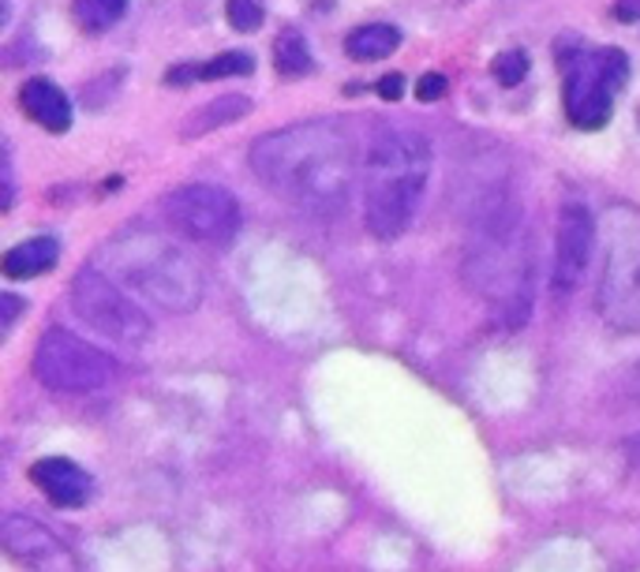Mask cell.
Listing matches in <instances>:
<instances>
[{"label": "cell", "instance_id": "obj_7", "mask_svg": "<svg viewBox=\"0 0 640 572\" xmlns=\"http://www.w3.org/2000/svg\"><path fill=\"white\" fill-rule=\"evenodd\" d=\"M72 311L98 337L120 348H143L154 337L151 314L135 303L128 288H120L109 274H102L94 262L79 270L72 281Z\"/></svg>", "mask_w": 640, "mask_h": 572}, {"label": "cell", "instance_id": "obj_14", "mask_svg": "<svg viewBox=\"0 0 640 572\" xmlns=\"http://www.w3.org/2000/svg\"><path fill=\"white\" fill-rule=\"evenodd\" d=\"M256 72V57L248 49L217 52L214 60L203 64H180L165 72V86H188V83H217V79H244Z\"/></svg>", "mask_w": 640, "mask_h": 572}, {"label": "cell", "instance_id": "obj_12", "mask_svg": "<svg viewBox=\"0 0 640 572\" xmlns=\"http://www.w3.org/2000/svg\"><path fill=\"white\" fill-rule=\"evenodd\" d=\"M31 482L57 509H83L94 498V479L68 456H42L31 464Z\"/></svg>", "mask_w": 640, "mask_h": 572}, {"label": "cell", "instance_id": "obj_18", "mask_svg": "<svg viewBox=\"0 0 640 572\" xmlns=\"http://www.w3.org/2000/svg\"><path fill=\"white\" fill-rule=\"evenodd\" d=\"M274 68L282 79H308L315 72V57L311 46L296 26H285L274 38Z\"/></svg>", "mask_w": 640, "mask_h": 572}, {"label": "cell", "instance_id": "obj_23", "mask_svg": "<svg viewBox=\"0 0 640 572\" xmlns=\"http://www.w3.org/2000/svg\"><path fill=\"white\" fill-rule=\"evenodd\" d=\"M375 91H379V98H382V102H398L401 94H405V75H401V72H390V75H382V79H379V86H375Z\"/></svg>", "mask_w": 640, "mask_h": 572}, {"label": "cell", "instance_id": "obj_24", "mask_svg": "<svg viewBox=\"0 0 640 572\" xmlns=\"http://www.w3.org/2000/svg\"><path fill=\"white\" fill-rule=\"evenodd\" d=\"M0 307H4V333H12V325H15V319H20V311H23V299L20 296H12V293H4L0 296Z\"/></svg>", "mask_w": 640, "mask_h": 572}, {"label": "cell", "instance_id": "obj_16", "mask_svg": "<svg viewBox=\"0 0 640 572\" xmlns=\"http://www.w3.org/2000/svg\"><path fill=\"white\" fill-rule=\"evenodd\" d=\"M398 49H401V31L393 23H364L356 31H348L345 38V57L359 60V64H375V60H386Z\"/></svg>", "mask_w": 640, "mask_h": 572}, {"label": "cell", "instance_id": "obj_6", "mask_svg": "<svg viewBox=\"0 0 640 572\" xmlns=\"http://www.w3.org/2000/svg\"><path fill=\"white\" fill-rule=\"evenodd\" d=\"M562 102L566 117L577 131H600L615 117V94L629 83V57L615 46L584 49L573 46L562 57Z\"/></svg>", "mask_w": 640, "mask_h": 572}, {"label": "cell", "instance_id": "obj_1", "mask_svg": "<svg viewBox=\"0 0 640 572\" xmlns=\"http://www.w3.org/2000/svg\"><path fill=\"white\" fill-rule=\"evenodd\" d=\"M248 165L270 195L311 217H337L364 172L345 120H304L266 131L251 143Z\"/></svg>", "mask_w": 640, "mask_h": 572}, {"label": "cell", "instance_id": "obj_19", "mask_svg": "<svg viewBox=\"0 0 640 572\" xmlns=\"http://www.w3.org/2000/svg\"><path fill=\"white\" fill-rule=\"evenodd\" d=\"M131 0H72V15L79 23V31L86 34H105L125 20Z\"/></svg>", "mask_w": 640, "mask_h": 572}, {"label": "cell", "instance_id": "obj_21", "mask_svg": "<svg viewBox=\"0 0 640 572\" xmlns=\"http://www.w3.org/2000/svg\"><path fill=\"white\" fill-rule=\"evenodd\" d=\"M225 15H229V26L236 34H256L266 23V8L259 0H229L225 4Z\"/></svg>", "mask_w": 640, "mask_h": 572}, {"label": "cell", "instance_id": "obj_22", "mask_svg": "<svg viewBox=\"0 0 640 572\" xmlns=\"http://www.w3.org/2000/svg\"><path fill=\"white\" fill-rule=\"evenodd\" d=\"M446 91H450V79H446L442 72H427V75H419V83H416L419 102H438Z\"/></svg>", "mask_w": 640, "mask_h": 572}, {"label": "cell", "instance_id": "obj_15", "mask_svg": "<svg viewBox=\"0 0 640 572\" xmlns=\"http://www.w3.org/2000/svg\"><path fill=\"white\" fill-rule=\"evenodd\" d=\"M57 259H60L57 236H34V240L15 243V248L4 254L0 270H4L8 281H31V277L49 274V270L57 266Z\"/></svg>", "mask_w": 640, "mask_h": 572}, {"label": "cell", "instance_id": "obj_4", "mask_svg": "<svg viewBox=\"0 0 640 572\" xmlns=\"http://www.w3.org/2000/svg\"><path fill=\"white\" fill-rule=\"evenodd\" d=\"M364 222L379 240L408 233L431 176V143L416 131H379L364 154Z\"/></svg>", "mask_w": 640, "mask_h": 572}, {"label": "cell", "instance_id": "obj_3", "mask_svg": "<svg viewBox=\"0 0 640 572\" xmlns=\"http://www.w3.org/2000/svg\"><path fill=\"white\" fill-rule=\"evenodd\" d=\"M94 266L165 314H191L206 296L203 266L157 228H125L98 251Z\"/></svg>", "mask_w": 640, "mask_h": 572}, {"label": "cell", "instance_id": "obj_9", "mask_svg": "<svg viewBox=\"0 0 640 572\" xmlns=\"http://www.w3.org/2000/svg\"><path fill=\"white\" fill-rule=\"evenodd\" d=\"M165 217L203 248H225L240 233V202L217 183H183L169 191Z\"/></svg>", "mask_w": 640, "mask_h": 572}, {"label": "cell", "instance_id": "obj_13", "mask_svg": "<svg viewBox=\"0 0 640 572\" xmlns=\"http://www.w3.org/2000/svg\"><path fill=\"white\" fill-rule=\"evenodd\" d=\"M20 105L26 117L38 128H46L49 135H64L72 128V98L49 79H26L20 86Z\"/></svg>", "mask_w": 640, "mask_h": 572}, {"label": "cell", "instance_id": "obj_8", "mask_svg": "<svg viewBox=\"0 0 640 572\" xmlns=\"http://www.w3.org/2000/svg\"><path fill=\"white\" fill-rule=\"evenodd\" d=\"M34 378L52 393H98L117 378V364L105 356L102 348H94L91 341L75 337L64 325H52L38 337L34 348Z\"/></svg>", "mask_w": 640, "mask_h": 572}, {"label": "cell", "instance_id": "obj_11", "mask_svg": "<svg viewBox=\"0 0 640 572\" xmlns=\"http://www.w3.org/2000/svg\"><path fill=\"white\" fill-rule=\"evenodd\" d=\"M0 543L12 553L15 565L31 572H83L75 561V553L68 550V543H60L42 521L23 513H8L0 521Z\"/></svg>", "mask_w": 640, "mask_h": 572}, {"label": "cell", "instance_id": "obj_20", "mask_svg": "<svg viewBox=\"0 0 640 572\" xmlns=\"http://www.w3.org/2000/svg\"><path fill=\"white\" fill-rule=\"evenodd\" d=\"M529 72H532V60L524 49H502L490 60V75H495L498 86H521Z\"/></svg>", "mask_w": 640, "mask_h": 572}, {"label": "cell", "instance_id": "obj_17", "mask_svg": "<svg viewBox=\"0 0 640 572\" xmlns=\"http://www.w3.org/2000/svg\"><path fill=\"white\" fill-rule=\"evenodd\" d=\"M251 112V98H244V94H225V98L203 105V109H195L188 120L180 124V139H199V135H210V131L233 124V120L248 117Z\"/></svg>", "mask_w": 640, "mask_h": 572}, {"label": "cell", "instance_id": "obj_2", "mask_svg": "<svg viewBox=\"0 0 640 572\" xmlns=\"http://www.w3.org/2000/svg\"><path fill=\"white\" fill-rule=\"evenodd\" d=\"M464 277L502 314L506 325H521L532 311V262L524 240L521 202L506 183L476 195L472 240L464 254Z\"/></svg>", "mask_w": 640, "mask_h": 572}, {"label": "cell", "instance_id": "obj_10", "mask_svg": "<svg viewBox=\"0 0 640 572\" xmlns=\"http://www.w3.org/2000/svg\"><path fill=\"white\" fill-rule=\"evenodd\" d=\"M595 254V217L581 199H569L558 210V236H555V285L558 296L577 293V285L584 281Z\"/></svg>", "mask_w": 640, "mask_h": 572}, {"label": "cell", "instance_id": "obj_25", "mask_svg": "<svg viewBox=\"0 0 640 572\" xmlns=\"http://www.w3.org/2000/svg\"><path fill=\"white\" fill-rule=\"evenodd\" d=\"M615 20L618 23H640V0H618Z\"/></svg>", "mask_w": 640, "mask_h": 572}, {"label": "cell", "instance_id": "obj_5", "mask_svg": "<svg viewBox=\"0 0 640 572\" xmlns=\"http://www.w3.org/2000/svg\"><path fill=\"white\" fill-rule=\"evenodd\" d=\"M603 277L595 307L621 333H640V210L611 206L603 214Z\"/></svg>", "mask_w": 640, "mask_h": 572}]
</instances>
